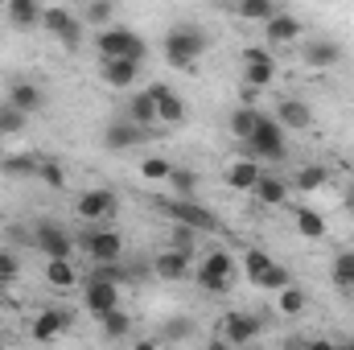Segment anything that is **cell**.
<instances>
[{
    "label": "cell",
    "mask_w": 354,
    "mask_h": 350,
    "mask_svg": "<svg viewBox=\"0 0 354 350\" xmlns=\"http://www.w3.org/2000/svg\"><path fill=\"white\" fill-rule=\"evenodd\" d=\"M206 46H210V33L194 21H174L165 29V62L177 66V71H189L206 54Z\"/></svg>",
    "instance_id": "cell-1"
},
{
    "label": "cell",
    "mask_w": 354,
    "mask_h": 350,
    "mask_svg": "<svg viewBox=\"0 0 354 350\" xmlns=\"http://www.w3.org/2000/svg\"><path fill=\"white\" fill-rule=\"evenodd\" d=\"M243 157H256V161H284V157H288L284 128H280L276 116H260L256 132L243 140Z\"/></svg>",
    "instance_id": "cell-2"
},
{
    "label": "cell",
    "mask_w": 354,
    "mask_h": 350,
    "mask_svg": "<svg viewBox=\"0 0 354 350\" xmlns=\"http://www.w3.org/2000/svg\"><path fill=\"white\" fill-rule=\"evenodd\" d=\"M95 50H99V58H132V62H140L149 54L145 37H136L124 25H103L99 37H95Z\"/></svg>",
    "instance_id": "cell-3"
},
{
    "label": "cell",
    "mask_w": 354,
    "mask_h": 350,
    "mask_svg": "<svg viewBox=\"0 0 354 350\" xmlns=\"http://www.w3.org/2000/svg\"><path fill=\"white\" fill-rule=\"evenodd\" d=\"M198 284L210 297H227L231 284H235V264H231V256L227 252H206L202 256V268H198Z\"/></svg>",
    "instance_id": "cell-4"
},
{
    "label": "cell",
    "mask_w": 354,
    "mask_h": 350,
    "mask_svg": "<svg viewBox=\"0 0 354 350\" xmlns=\"http://www.w3.org/2000/svg\"><path fill=\"white\" fill-rule=\"evenodd\" d=\"M165 214H169L174 223H185V227H194L198 235H218V231H223L218 214H214L210 206H198L194 198H174V202H165Z\"/></svg>",
    "instance_id": "cell-5"
},
{
    "label": "cell",
    "mask_w": 354,
    "mask_h": 350,
    "mask_svg": "<svg viewBox=\"0 0 354 350\" xmlns=\"http://www.w3.org/2000/svg\"><path fill=\"white\" fill-rule=\"evenodd\" d=\"M243 272H248V284H256V288H272L276 293L280 284H288V272L272 260L268 252H260V248L243 252Z\"/></svg>",
    "instance_id": "cell-6"
},
{
    "label": "cell",
    "mask_w": 354,
    "mask_h": 350,
    "mask_svg": "<svg viewBox=\"0 0 354 350\" xmlns=\"http://www.w3.org/2000/svg\"><path fill=\"white\" fill-rule=\"evenodd\" d=\"M41 29L54 33L66 50H79V42H83V21L71 8H62V4H46L41 8Z\"/></svg>",
    "instance_id": "cell-7"
},
{
    "label": "cell",
    "mask_w": 354,
    "mask_h": 350,
    "mask_svg": "<svg viewBox=\"0 0 354 350\" xmlns=\"http://www.w3.org/2000/svg\"><path fill=\"white\" fill-rule=\"evenodd\" d=\"M83 252H87L95 264H115L124 260V239H120V231H111V227H95V231H87L83 239Z\"/></svg>",
    "instance_id": "cell-8"
},
{
    "label": "cell",
    "mask_w": 354,
    "mask_h": 350,
    "mask_svg": "<svg viewBox=\"0 0 354 350\" xmlns=\"http://www.w3.org/2000/svg\"><path fill=\"white\" fill-rule=\"evenodd\" d=\"M115 206H120L115 190H107V185H95V190H87V194H79V202H75V214H79L83 223H103V219H111V214H115Z\"/></svg>",
    "instance_id": "cell-9"
},
{
    "label": "cell",
    "mask_w": 354,
    "mask_h": 350,
    "mask_svg": "<svg viewBox=\"0 0 354 350\" xmlns=\"http://www.w3.org/2000/svg\"><path fill=\"white\" fill-rule=\"evenodd\" d=\"M342 58H346V50H342V42H334V37H313V42H305V50H301L305 71H334V66H342Z\"/></svg>",
    "instance_id": "cell-10"
},
{
    "label": "cell",
    "mask_w": 354,
    "mask_h": 350,
    "mask_svg": "<svg viewBox=\"0 0 354 350\" xmlns=\"http://www.w3.org/2000/svg\"><path fill=\"white\" fill-rule=\"evenodd\" d=\"M33 243H37V252H41L46 260H71V256H75V239H71L58 223H37Z\"/></svg>",
    "instance_id": "cell-11"
},
{
    "label": "cell",
    "mask_w": 354,
    "mask_h": 350,
    "mask_svg": "<svg viewBox=\"0 0 354 350\" xmlns=\"http://www.w3.org/2000/svg\"><path fill=\"white\" fill-rule=\"evenodd\" d=\"M260 334H264V317H256V313H227L223 317V342H231V347H248Z\"/></svg>",
    "instance_id": "cell-12"
},
{
    "label": "cell",
    "mask_w": 354,
    "mask_h": 350,
    "mask_svg": "<svg viewBox=\"0 0 354 350\" xmlns=\"http://www.w3.org/2000/svg\"><path fill=\"white\" fill-rule=\"evenodd\" d=\"M83 305H87V313H107L111 305H120V284L115 280H103V276H87L83 280Z\"/></svg>",
    "instance_id": "cell-13"
},
{
    "label": "cell",
    "mask_w": 354,
    "mask_h": 350,
    "mask_svg": "<svg viewBox=\"0 0 354 350\" xmlns=\"http://www.w3.org/2000/svg\"><path fill=\"white\" fill-rule=\"evenodd\" d=\"M103 145L111 149V153H128V149H136V145H145V128L136 124V120H111L107 128H103Z\"/></svg>",
    "instance_id": "cell-14"
},
{
    "label": "cell",
    "mask_w": 354,
    "mask_h": 350,
    "mask_svg": "<svg viewBox=\"0 0 354 350\" xmlns=\"http://www.w3.org/2000/svg\"><path fill=\"white\" fill-rule=\"evenodd\" d=\"M301 33H305V25L292 17V12H272L264 21V37L268 46L276 50V46H292V42H301Z\"/></svg>",
    "instance_id": "cell-15"
},
{
    "label": "cell",
    "mask_w": 354,
    "mask_h": 350,
    "mask_svg": "<svg viewBox=\"0 0 354 350\" xmlns=\"http://www.w3.org/2000/svg\"><path fill=\"white\" fill-rule=\"evenodd\" d=\"M66 326H71V313H66V309H58V305H46V309L33 317L29 334H33L37 342H54V338H62V334H66Z\"/></svg>",
    "instance_id": "cell-16"
},
{
    "label": "cell",
    "mask_w": 354,
    "mask_h": 350,
    "mask_svg": "<svg viewBox=\"0 0 354 350\" xmlns=\"http://www.w3.org/2000/svg\"><path fill=\"white\" fill-rule=\"evenodd\" d=\"M153 99H157V124H169V128H181L185 124V99L169 91L165 83H153Z\"/></svg>",
    "instance_id": "cell-17"
},
{
    "label": "cell",
    "mask_w": 354,
    "mask_h": 350,
    "mask_svg": "<svg viewBox=\"0 0 354 350\" xmlns=\"http://www.w3.org/2000/svg\"><path fill=\"white\" fill-rule=\"evenodd\" d=\"M276 120L284 132H309L313 128V107L305 99H280L276 103Z\"/></svg>",
    "instance_id": "cell-18"
},
{
    "label": "cell",
    "mask_w": 354,
    "mask_h": 350,
    "mask_svg": "<svg viewBox=\"0 0 354 350\" xmlns=\"http://www.w3.org/2000/svg\"><path fill=\"white\" fill-rule=\"evenodd\" d=\"M8 107L33 116V111L46 107V91L37 87V83H29V79H12V83H8Z\"/></svg>",
    "instance_id": "cell-19"
},
{
    "label": "cell",
    "mask_w": 354,
    "mask_h": 350,
    "mask_svg": "<svg viewBox=\"0 0 354 350\" xmlns=\"http://www.w3.org/2000/svg\"><path fill=\"white\" fill-rule=\"evenodd\" d=\"M153 276H157V280H165V284L185 280V276H189V256H185V252H177V248L157 252V260H153Z\"/></svg>",
    "instance_id": "cell-20"
},
{
    "label": "cell",
    "mask_w": 354,
    "mask_h": 350,
    "mask_svg": "<svg viewBox=\"0 0 354 350\" xmlns=\"http://www.w3.org/2000/svg\"><path fill=\"white\" fill-rule=\"evenodd\" d=\"M99 75L107 87H132L136 75H140V62L132 58H99Z\"/></svg>",
    "instance_id": "cell-21"
},
{
    "label": "cell",
    "mask_w": 354,
    "mask_h": 350,
    "mask_svg": "<svg viewBox=\"0 0 354 350\" xmlns=\"http://www.w3.org/2000/svg\"><path fill=\"white\" fill-rule=\"evenodd\" d=\"M288 190H292V185L276 174H260L256 185H252V194H256L260 206H284V202H288Z\"/></svg>",
    "instance_id": "cell-22"
},
{
    "label": "cell",
    "mask_w": 354,
    "mask_h": 350,
    "mask_svg": "<svg viewBox=\"0 0 354 350\" xmlns=\"http://www.w3.org/2000/svg\"><path fill=\"white\" fill-rule=\"evenodd\" d=\"M305 309H309V293H305L301 284L288 280V284L276 288V313H280V317H301Z\"/></svg>",
    "instance_id": "cell-23"
},
{
    "label": "cell",
    "mask_w": 354,
    "mask_h": 350,
    "mask_svg": "<svg viewBox=\"0 0 354 350\" xmlns=\"http://www.w3.org/2000/svg\"><path fill=\"white\" fill-rule=\"evenodd\" d=\"M8 8V21L17 29H37L41 25V0H4Z\"/></svg>",
    "instance_id": "cell-24"
},
{
    "label": "cell",
    "mask_w": 354,
    "mask_h": 350,
    "mask_svg": "<svg viewBox=\"0 0 354 350\" xmlns=\"http://www.w3.org/2000/svg\"><path fill=\"white\" fill-rule=\"evenodd\" d=\"M223 177H227L231 190H248V194H252V185H256V177H260V165H256V157H239V161L227 165Z\"/></svg>",
    "instance_id": "cell-25"
},
{
    "label": "cell",
    "mask_w": 354,
    "mask_h": 350,
    "mask_svg": "<svg viewBox=\"0 0 354 350\" xmlns=\"http://www.w3.org/2000/svg\"><path fill=\"white\" fill-rule=\"evenodd\" d=\"M99 330H103V338H111V342H124V338L132 334V317H128L120 305H111L107 313H99Z\"/></svg>",
    "instance_id": "cell-26"
},
{
    "label": "cell",
    "mask_w": 354,
    "mask_h": 350,
    "mask_svg": "<svg viewBox=\"0 0 354 350\" xmlns=\"http://www.w3.org/2000/svg\"><path fill=\"white\" fill-rule=\"evenodd\" d=\"M46 284L58 288V293H66V288H75L83 280H79V268L71 260H46Z\"/></svg>",
    "instance_id": "cell-27"
},
{
    "label": "cell",
    "mask_w": 354,
    "mask_h": 350,
    "mask_svg": "<svg viewBox=\"0 0 354 350\" xmlns=\"http://www.w3.org/2000/svg\"><path fill=\"white\" fill-rule=\"evenodd\" d=\"M292 190H301V194H317V190H326L330 185V169L326 165H301L292 181H288Z\"/></svg>",
    "instance_id": "cell-28"
},
{
    "label": "cell",
    "mask_w": 354,
    "mask_h": 350,
    "mask_svg": "<svg viewBox=\"0 0 354 350\" xmlns=\"http://www.w3.org/2000/svg\"><path fill=\"white\" fill-rule=\"evenodd\" d=\"M128 120H136L140 128L157 124V99H153V91H136V95L128 99Z\"/></svg>",
    "instance_id": "cell-29"
},
{
    "label": "cell",
    "mask_w": 354,
    "mask_h": 350,
    "mask_svg": "<svg viewBox=\"0 0 354 350\" xmlns=\"http://www.w3.org/2000/svg\"><path fill=\"white\" fill-rule=\"evenodd\" d=\"M292 223H297V235H301V239H326V235H330L326 219H322L317 210H309V206H301V210L292 214Z\"/></svg>",
    "instance_id": "cell-30"
},
{
    "label": "cell",
    "mask_w": 354,
    "mask_h": 350,
    "mask_svg": "<svg viewBox=\"0 0 354 350\" xmlns=\"http://www.w3.org/2000/svg\"><path fill=\"white\" fill-rule=\"evenodd\" d=\"M260 116H264V111H256V107H235V111H231V120H227V128H231V136H235V140L243 145V140H248V136L256 132V124H260Z\"/></svg>",
    "instance_id": "cell-31"
},
{
    "label": "cell",
    "mask_w": 354,
    "mask_h": 350,
    "mask_svg": "<svg viewBox=\"0 0 354 350\" xmlns=\"http://www.w3.org/2000/svg\"><path fill=\"white\" fill-rule=\"evenodd\" d=\"M276 83V62H243V87L264 91Z\"/></svg>",
    "instance_id": "cell-32"
},
{
    "label": "cell",
    "mask_w": 354,
    "mask_h": 350,
    "mask_svg": "<svg viewBox=\"0 0 354 350\" xmlns=\"http://www.w3.org/2000/svg\"><path fill=\"white\" fill-rule=\"evenodd\" d=\"M111 17H115V0H87L83 8V25H95V29L111 25Z\"/></svg>",
    "instance_id": "cell-33"
},
{
    "label": "cell",
    "mask_w": 354,
    "mask_h": 350,
    "mask_svg": "<svg viewBox=\"0 0 354 350\" xmlns=\"http://www.w3.org/2000/svg\"><path fill=\"white\" fill-rule=\"evenodd\" d=\"M235 8H239V21H268L276 12L272 0H235Z\"/></svg>",
    "instance_id": "cell-34"
},
{
    "label": "cell",
    "mask_w": 354,
    "mask_h": 350,
    "mask_svg": "<svg viewBox=\"0 0 354 350\" xmlns=\"http://www.w3.org/2000/svg\"><path fill=\"white\" fill-rule=\"evenodd\" d=\"M194 334H198V326H194L189 317H174V322L161 326V338H165V342H189Z\"/></svg>",
    "instance_id": "cell-35"
},
{
    "label": "cell",
    "mask_w": 354,
    "mask_h": 350,
    "mask_svg": "<svg viewBox=\"0 0 354 350\" xmlns=\"http://www.w3.org/2000/svg\"><path fill=\"white\" fill-rule=\"evenodd\" d=\"M330 276H334L338 288H354V252H342L334 260V268H330Z\"/></svg>",
    "instance_id": "cell-36"
},
{
    "label": "cell",
    "mask_w": 354,
    "mask_h": 350,
    "mask_svg": "<svg viewBox=\"0 0 354 350\" xmlns=\"http://www.w3.org/2000/svg\"><path fill=\"white\" fill-rule=\"evenodd\" d=\"M169 185L177 190V198H189V194L198 190V174H194V169H181V165H174V169H169Z\"/></svg>",
    "instance_id": "cell-37"
},
{
    "label": "cell",
    "mask_w": 354,
    "mask_h": 350,
    "mask_svg": "<svg viewBox=\"0 0 354 350\" xmlns=\"http://www.w3.org/2000/svg\"><path fill=\"white\" fill-rule=\"evenodd\" d=\"M169 169H174V165H169L165 157H145V161H140V177H145V181H169Z\"/></svg>",
    "instance_id": "cell-38"
},
{
    "label": "cell",
    "mask_w": 354,
    "mask_h": 350,
    "mask_svg": "<svg viewBox=\"0 0 354 350\" xmlns=\"http://www.w3.org/2000/svg\"><path fill=\"white\" fill-rule=\"evenodd\" d=\"M194 243H198V231H194V227H185V223H174V248H177V252L194 256Z\"/></svg>",
    "instance_id": "cell-39"
},
{
    "label": "cell",
    "mask_w": 354,
    "mask_h": 350,
    "mask_svg": "<svg viewBox=\"0 0 354 350\" xmlns=\"http://www.w3.org/2000/svg\"><path fill=\"white\" fill-rule=\"evenodd\" d=\"M21 128H25V111L4 107V111H0V136H17Z\"/></svg>",
    "instance_id": "cell-40"
},
{
    "label": "cell",
    "mask_w": 354,
    "mask_h": 350,
    "mask_svg": "<svg viewBox=\"0 0 354 350\" xmlns=\"http://www.w3.org/2000/svg\"><path fill=\"white\" fill-rule=\"evenodd\" d=\"M37 177H41L50 190H66V174H62L54 161H37Z\"/></svg>",
    "instance_id": "cell-41"
},
{
    "label": "cell",
    "mask_w": 354,
    "mask_h": 350,
    "mask_svg": "<svg viewBox=\"0 0 354 350\" xmlns=\"http://www.w3.org/2000/svg\"><path fill=\"white\" fill-rule=\"evenodd\" d=\"M17 272H21V264L12 252H0V284H12L17 280Z\"/></svg>",
    "instance_id": "cell-42"
},
{
    "label": "cell",
    "mask_w": 354,
    "mask_h": 350,
    "mask_svg": "<svg viewBox=\"0 0 354 350\" xmlns=\"http://www.w3.org/2000/svg\"><path fill=\"white\" fill-rule=\"evenodd\" d=\"M4 174H17V177L37 174V161H29V157H8V161H4Z\"/></svg>",
    "instance_id": "cell-43"
},
{
    "label": "cell",
    "mask_w": 354,
    "mask_h": 350,
    "mask_svg": "<svg viewBox=\"0 0 354 350\" xmlns=\"http://www.w3.org/2000/svg\"><path fill=\"white\" fill-rule=\"evenodd\" d=\"M243 62H276L272 46H243Z\"/></svg>",
    "instance_id": "cell-44"
},
{
    "label": "cell",
    "mask_w": 354,
    "mask_h": 350,
    "mask_svg": "<svg viewBox=\"0 0 354 350\" xmlns=\"http://www.w3.org/2000/svg\"><path fill=\"white\" fill-rule=\"evenodd\" d=\"M223 4H235V0H223Z\"/></svg>",
    "instance_id": "cell-45"
}]
</instances>
